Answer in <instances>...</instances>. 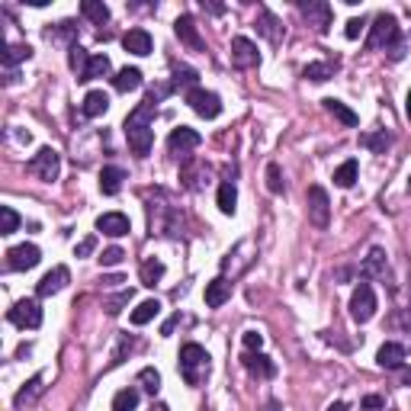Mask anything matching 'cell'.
I'll list each match as a JSON object with an SVG mask.
<instances>
[{
  "instance_id": "cell-1",
  "label": "cell",
  "mask_w": 411,
  "mask_h": 411,
  "mask_svg": "<svg viewBox=\"0 0 411 411\" xmlns=\"http://www.w3.org/2000/svg\"><path fill=\"white\" fill-rule=\"evenodd\" d=\"M154 116H158V100L148 94L142 103H138V106H135L132 113H129V119H126L129 148H132L138 158H148L151 145H154V129H151Z\"/></svg>"
},
{
  "instance_id": "cell-2",
  "label": "cell",
  "mask_w": 411,
  "mask_h": 411,
  "mask_svg": "<svg viewBox=\"0 0 411 411\" xmlns=\"http://www.w3.org/2000/svg\"><path fill=\"white\" fill-rule=\"evenodd\" d=\"M180 376L187 386H203V380L209 376V354L199 344H183L180 347Z\"/></svg>"
},
{
  "instance_id": "cell-3",
  "label": "cell",
  "mask_w": 411,
  "mask_h": 411,
  "mask_svg": "<svg viewBox=\"0 0 411 411\" xmlns=\"http://www.w3.org/2000/svg\"><path fill=\"white\" fill-rule=\"evenodd\" d=\"M398 42H402V32H398L396 16H392V13H380L376 20H373V26H370V39H366V48H370V52H380V48L392 52Z\"/></svg>"
},
{
  "instance_id": "cell-4",
  "label": "cell",
  "mask_w": 411,
  "mask_h": 411,
  "mask_svg": "<svg viewBox=\"0 0 411 411\" xmlns=\"http://www.w3.org/2000/svg\"><path fill=\"white\" fill-rule=\"evenodd\" d=\"M148 225H151V235L177 238L180 235V225H183V215H180V209H174V206H167V203H161V206L151 203L148 206Z\"/></svg>"
},
{
  "instance_id": "cell-5",
  "label": "cell",
  "mask_w": 411,
  "mask_h": 411,
  "mask_svg": "<svg viewBox=\"0 0 411 411\" xmlns=\"http://www.w3.org/2000/svg\"><path fill=\"white\" fill-rule=\"evenodd\" d=\"M254 257H257V251H254V241H251V238L238 241V245L231 247L229 254H225V261H222V277L229 280V273H231V280L241 277V273H245V270L251 267Z\"/></svg>"
},
{
  "instance_id": "cell-6",
  "label": "cell",
  "mask_w": 411,
  "mask_h": 411,
  "mask_svg": "<svg viewBox=\"0 0 411 411\" xmlns=\"http://www.w3.org/2000/svg\"><path fill=\"white\" fill-rule=\"evenodd\" d=\"M58 171H62V154H58L55 148H39L36 154H32V161H29V174H36L39 180H45V183H52V180H58Z\"/></svg>"
},
{
  "instance_id": "cell-7",
  "label": "cell",
  "mask_w": 411,
  "mask_h": 411,
  "mask_svg": "<svg viewBox=\"0 0 411 411\" xmlns=\"http://www.w3.org/2000/svg\"><path fill=\"white\" fill-rule=\"evenodd\" d=\"M373 315H376V293H373L370 283H360L354 289V296H350V318L366 324Z\"/></svg>"
},
{
  "instance_id": "cell-8",
  "label": "cell",
  "mask_w": 411,
  "mask_h": 411,
  "mask_svg": "<svg viewBox=\"0 0 411 411\" xmlns=\"http://www.w3.org/2000/svg\"><path fill=\"white\" fill-rule=\"evenodd\" d=\"M308 222L315 229H328L331 222V199L324 187H308Z\"/></svg>"
},
{
  "instance_id": "cell-9",
  "label": "cell",
  "mask_w": 411,
  "mask_h": 411,
  "mask_svg": "<svg viewBox=\"0 0 411 411\" xmlns=\"http://www.w3.org/2000/svg\"><path fill=\"white\" fill-rule=\"evenodd\" d=\"M7 318L16 324V328H23V331H26V328H29V331H36V328L42 324V308H39V302H36V299H20L7 312Z\"/></svg>"
},
{
  "instance_id": "cell-10",
  "label": "cell",
  "mask_w": 411,
  "mask_h": 411,
  "mask_svg": "<svg viewBox=\"0 0 411 411\" xmlns=\"http://www.w3.org/2000/svg\"><path fill=\"white\" fill-rule=\"evenodd\" d=\"M299 10L305 16V23L315 32H328L331 29V7L324 0H299Z\"/></svg>"
},
{
  "instance_id": "cell-11",
  "label": "cell",
  "mask_w": 411,
  "mask_h": 411,
  "mask_svg": "<svg viewBox=\"0 0 411 411\" xmlns=\"http://www.w3.org/2000/svg\"><path fill=\"white\" fill-rule=\"evenodd\" d=\"M187 103H190V110L196 113V116H203V119H215L222 113L219 94H212V90H203V87L190 90V94H187Z\"/></svg>"
},
{
  "instance_id": "cell-12",
  "label": "cell",
  "mask_w": 411,
  "mask_h": 411,
  "mask_svg": "<svg viewBox=\"0 0 411 411\" xmlns=\"http://www.w3.org/2000/svg\"><path fill=\"white\" fill-rule=\"evenodd\" d=\"M257 62H261L257 45H254L247 36H235V39H231V64L241 68V71H247V68H254Z\"/></svg>"
},
{
  "instance_id": "cell-13",
  "label": "cell",
  "mask_w": 411,
  "mask_h": 411,
  "mask_svg": "<svg viewBox=\"0 0 411 411\" xmlns=\"http://www.w3.org/2000/svg\"><path fill=\"white\" fill-rule=\"evenodd\" d=\"M199 142H203V138H199L196 129L180 126V129H174V132H171L167 148H171V154H177V158H180V154H190L193 148H199Z\"/></svg>"
},
{
  "instance_id": "cell-14",
  "label": "cell",
  "mask_w": 411,
  "mask_h": 411,
  "mask_svg": "<svg viewBox=\"0 0 411 411\" xmlns=\"http://www.w3.org/2000/svg\"><path fill=\"white\" fill-rule=\"evenodd\" d=\"M68 280H71V273H68V267L64 264H58V267H52L45 273V277L36 283V293L42 296V299H48V296H55V293H62L64 286H68Z\"/></svg>"
},
{
  "instance_id": "cell-15",
  "label": "cell",
  "mask_w": 411,
  "mask_h": 411,
  "mask_svg": "<svg viewBox=\"0 0 411 411\" xmlns=\"http://www.w3.org/2000/svg\"><path fill=\"white\" fill-rule=\"evenodd\" d=\"M42 261V251L36 245H16L7 251V267L10 270H32Z\"/></svg>"
},
{
  "instance_id": "cell-16",
  "label": "cell",
  "mask_w": 411,
  "mask_h": 411,
  "mask_svg": "<svg viewBox=\"0 0 411 411\" xmlns=\"http://www.w3.org/2000/svg\"><path fill=\"white\" fill-rule=\"evenodd\" d=\"M174 32H177V39H180L183 45H187V48H193V52H203V48H206L203 36H199V29H196V20H193L190 13L177 16V23H174Z\"/></svg>"
},
{
  "instance_id": "cell-17",
  "label": "cell",
  "mask_w": 411,
  "mask_h": 411,
  "mask_svg": "<svg viewBox=\"0 0 411 411\" xmlns=\"http://www.w3.org/2000/svg\"><path fill=\"white\" fill-rule=\"evenodd\" d=\"M96 231H103V235H110V238H122L132 231V225H129V215H122V212H103L96 219Z\"/></svg>"
},
{
  "instance_id": "cell-18",
  "label": "cell",
  "mask_w": 411,
  "mask_h": 411,
  "mask_svg": "<svg viewBox=\"0 0 411 411\" xmlns=\"http://www.w3.org/2000/svg\"><path fill=\"white\" fill-rule=\"evenodd\" d=\"M245 366H247V373H251V376H257V380H273V376H277V363H273L267 354H261V350H257V354H251V350H247V354H245Z\"/></svg>"
},
{
  "instance_id": "cell-19",
  "label": "cell",
  "mask_w": 411,
  "mask_h": 411,
  "mask_svg": "<svg viewBox=\"0 0 411 411\" xmlns=\"http://www.w3.org/2000/svg\"><path fill=\"white\" fill-rule=\"evenodd\" d=\"M42 382H45V373H39V376H32V380L26 382V386H23V389H20V392L13 396V405H16V408L23 411V408H29V405H36V402H39V396L45 392V386H42Z\"/></svg>"
},
{
  "instance_id": "cell-20",
  "label": "cell",
  "mask_w": 411,
  "mask_h": 411,
  "mask_svg": "<svg viewBox=\"0 0 411 411\" xmlns=\"http://www.w3.org/2000/svg\"><path fill=\"white\" fill-rule=\"evenodd\" d=\"M376 363H380L382 370H402L405 366V347L396 344V340H386V344L376 350Z\"/></svg>"
},
{
  "instance_id": "cell-21",
  "label": "cell",
  "mask_w": 411,
  "mask_h": 411,
  "mask_svg": "<svg viewBox=\"0 0 411 411\" xmlns=\"http://www.w3.org/2000/svg\"><path fill=\"white\" fill-rule=\"evenodd\" d=\"M257 29H261V36L264 39H270L273 45H280V42L286 39V26L280 23L270 10H261V13H257Z\"/></svg>"
},
{
  "instance_id": "cell-22",
  "label": "cell",
  "mask_w": 411,
  "mask_h": 411,
  "mask_svg": "<svg viewBox=\"0 0 411 411\" xmlns=\"http://www.w3.org/2000/svg\"><path fill=\"white\" fill-rule=\"evenodd\" d=\"M231 299V280L225 277H215L212 283H206V305L209 308H219Z\"/></svg>"
},
{
  "instance_id": "cell-23",
  "label": "cell",
  "mask_w": 411,
  "mask_h": 411,
  "mask_svg": "<svg viewBox=\"0 0 411 411\" xmlns=\"http://www.w3.org/2000/svg\"><path fill=\"white\" fill-rule=\"evenodd\" d=\"M151 36L148 29H129L126 36H122V48L126 52H132V55H151Z\"/></svg>"
},
{
  "instance_id": "cell-24",
  "label": "cell",
  "mask_w": 411,
  "mask_h": 411,
  "mask_svg": "<svg viewBox=\"0 0 411 411\" xmlns=\"http://www.w3.org/2000/svg\"><path fill=\"white\" fill-rule=\"evenodd\" d=\"M324 110L331 113L334 119H338V122H344V126L347 129H354V126H360V116H356L354 110H350L347 103H340V100H334V96H324Z\"/></svg>"
},
{
  "instance_id": "cell-25",
  "label": "cell",
  "mask_w": 411,
  "mask_h": 411,
  "mask_svg": "<svg viewBox=\"0 0 411 411\" xmlns=\"http://www.w3.org/2000/svg\"><path fill=\"white\" fill-rule=\"evenodd\" d=\"M122 180H126V171L122 167H103L100 171V193L103 196H116L122 190Z\"/></svg>"
},
{
  "instance_id": "cell-26",
  "label": "cell",
  "mask_w": 411,
  "mask_h": 411,
  "mask_svg": "<svg viewBox=\"0 0 411 411\" xmlns=\"http://www.w3.org/2000/svg\"><path fill=\"white\" fill-rule=\"evenodd\" d=\"M360 273H363V280L382 277V273H386V251H382V247H373V251L366 254V261H363V267H360Z\"/></svg>"
},
{
  "instance_id": "cell-27",
  "label": "cell",
  "mask_w": 411,
  "mask_h": 411,
  "mask_svg": "<svg viewBox=\"0 0 411 411\" xmlns=\"http://www.w3.org/2000/svg\"><path fill=\"white\" fill-rule=\"evenodd\" d=\"M113 87H116L119 94L138 90L142 87V71H138V68H122V71H116V78H113Z\"/></svg>"
},
{
  "instance_id": "cell-28",
  "label": "cell",
  "mask_w": 411,
  "mask_h": 411,
  "mask_svg": "<svg viewBox=\"0 0 411 411\" xmlns=\"http://www.w3.org/2000/svg\"><path fill=\"white\" fill-rule=\"evenodd\" d=\"M84 116H90V119H96V116H103V113L110 110V96L103 94V90H90L87 96H84Z\"/></svg>"
},
{
  "instance_id": "cell-29",
  "label": "cell",
  "mask_w": 411,
  "mask_h": 411,
  "mask_svg": "<svg viewBox=\"0 0 411 411\" xmlns=\"http://www.w3.org/2000/svg\"><path fill=\"white\" fill-rule=\"evenodd\" d=\"M360 145L370 148L373 154H386V148L392 145V135H389L386 129H380V132H363L360 135Z\"/></svg>"
},
{
  "instance_id": "cell-30",
  "label": "cell",
  "mask_w": 411,
  "mask_h": 411,
  "mask_svg": "<svg viewBox=\"0 0 411 411\" xmlns=\"http://www.w3.org/2000/svg\"><path fill=\"white\" fill-rule=\"evenodd\" d=\"M215 206H219L222 215H235V209H238V190H235V183H222V187H219V196H215Z\"/></svg>"
},
{
  "instance_id": "cell-31",
  "label": "cell",
  "mask_w": 411,
  "mask_h": 411,
  "mask_svg": "<svg viewBox=\"0 0 411 411\" xmlns=\"http://www.w3.org/2000/svg\"><path fill=\"white\" fill-rule=\"evenodd\" d=\"M29 58H32V48L23 45V42H16V45H7V48H3L0 62H3V68H7V71H13V64L29 62Z\"/></svg>"
},
{
  "instance_id": "cell-32",
  "label": "cell",
  "mask_w": 411,
  "mask_h": 411,
  "mask_svg": "<svg viewBox=\"0 0 411 411\" xmlns=\"http://www.w3.org/2000/svg\"><path fill=\"white\" fill-rule=\"evenodd\" d=\"M90 58H94V55H87V48H80L78 42H74L71 48H68V64H71V71L78 74V80H84V74H87V64H90Z\"/></svg>"
},
{
  "instance_id": "cell-33",
  "label": "cell",
  "mask_w": 411,
  "mask_h": 411,
  "mask_svg": "<svg viewBox=\"0 0 411 411\" xmlns=\"http://www.w3.org/2000/svg\"><path fill=\"white\" fill-rule=\"evenodd\" d=\"M334 71H338V64H331V62H312V64H305L302 78L315 80V84H324L328 78H334Z\"/></svg>"
},
{
  "instance_id": "cell-34",
  "label": "cell",
  "mask_w": 411,
  "mask_h": 411,
  "mask_svg": "<svg viewBox=\"0 0 411 411\" xmlns=\"http://www.w3.org/2000/svg\"><path fill=\"white\" fill-rule=\"evenodd\" d=\"M196 80H199V74L193 71V68H183V64H177L174 68V80H171V90H196Z\"/></svg>"
},
{
  "instance_id": "cell-35",
  "label": "cell",
  "mask_w": 411,
  "mask_h": 411,
  "mask_svg": "<svg viewBox=\"0 0 411 411\" xmlns=\"http://www.w3.org/2000/svg\"><path fill=\"white\" fill-rule=\"evenodd\" d=\"M158 312H161V302L158 299H145V302H138V305L132 308V324H148L151 318H158Z\"/></svg>"
},
{
  "instance_id": "cell-36",
  "label": "cell",
  "mask_w": 411,
  "mask_h": 411,
  "mask_svg": "<svg viewBox=\"0 0 411 411\" xmlns=\"http://www.w3.org/2000/svg\"><path fill=\"white\" fill-rule=\"evenodd\" d=\"M80 13L87 16L90 23H96V26H103L106 20H110V7H106V3H100V0H84V3H80Z\"/></svg>"
},
{
  "instance_id": "cell-37",
  "label": "cell",
  "mask_w": 411,
  "mask_h": 411,
  "mask_svg": "<svg viewBox=\"0 0 411 411\" xmlns=\"http://www.w3.org/2000/svg\"><path fill=\"white\" fill-rule=\"evenodd\" d=\"M356 174H360V167H356V161H344V164L334 171V183H338L340 190H350L356 183Z\"/></svg>"
},
{
  "instance_id": "cell-38",
  "label": "cell",
  "mask_w": 411,
  "mask_h": 411,
  "mask_svg": "<svg viewBox=\"0 0 411 411\" xmlns=\"http://www.w3.org/2000/svg\"><path fill=\"white\" fill-rule=\"evenodd\" d=\"M161 277H164V264L161 261H145L142 264V286L154 289V286L161 283Z\"/></svg>"
},
{
  "instance_id": "cell-39",
  "label": "cell",
  "mask_w": 411,
  "mask_h": 411,
  "mask_svg": "<svg viewBox=\"0 0 411 411\" xmlns=\"http://www.w3.org/2000/svg\"><path fill=\"white\" fill-rule=\"evenodd\" d=\"M138 408V389H122V392H116V398H113V411H135Z\"/></svg>"
},
{
  "instance_id": "cell-40",
  "label": "cell",
  "mask_w": 411,
  "mask_h": 411,
  "mask_svg": "<svg viewBox=\"0 0 411 411\" xmlns=\"http://www.w3.org/2000/svg\"><path fill=\"white\" fill-rule=\"evenodd\" d=\"M138 386H142L148 396H158L161 392V373L154 370V366H145V370L138 373Z\"/></svg>"
},
{
  "instance_id": "cell-41",
  "label": "cell",
  "mask_w": 411,
  "mask_h": 411,
  "mask_svg": "<svg viewBox=\"0 0 411 411\" xmlns=\"http://www.w3.org/2000/svg\"><path fill=\"white\" fill-rule=\"evenodd\" d=\"M113 71V64L106 55H94L87 64V74H84V80H96V78H106V74Z\"/></svg>"
},
{
  "instance_id": "cell-42",
  "label": "cell",
  "mask_w": 411,
  "mask_h": 411,
  "mask_svg": "<svg viewBox=\"0 0 411 411\" xmlns=\"http://www.w3.org/2000/svg\"><path fill=\"white\" fill-rule=\"evenodd\" d=\"M20 229V215L13 206H0V235H13Z\"/></svg>"
},
{
  "instance_id": "cell-43",
  "label": "cell",
  "mask_w": 411,
  "mask_h": 411,
  "mask_svg": "<svg viewBox=\"0 0 411 411\" xmlns=\"http://www.w3.org/2000/svg\"><path fill=\"white\" fill-rule=\"evenodd\" d=\"M267 190L283 193V171H280V164H267Z\"/></svg>"
},
{
  "instance_id": "cell-44",
  "label": "cell",
  "mask_w": 411,
  "mask_h": 411,
  "mask_svg": "<svg viewBox=\"0 0 411 411\" xmlns=\"http://www.w3.org/2000/svg\"><path fill=\"white\" fill-rule=\"evenodd\" d=\"M122 261H126V251H122V247H106V251L100 254V264H103V267H119Z\"/></svg>"
},
{
  "instance_id": "cell-45",
  "label": "cell",
  "mask_w": 411,
  "mask_h": 411,
  "mask_svg": "<svg viewBox=\"0 0 411 411\" xmlns=\"http://www.w3.org/2000/svg\"><path fill=\"white\" fill-rule=\"evenodd\" d=\"M132 347H135V338H132V334H122V338H119L116 354H113V363H122V360H126V354H129Z\"/></svg>"
},
{
  "instance_id": "cell-46",
  "label": "cell",
  "mask_w": 411,
  "mask_h": 411,
  "mask_svg": "<svg viewBox=\"0 0 411 411\" xmlns=\"http://www.w3.org/2000/svg\"><path fill=\"white\" fill-rule=\"evenodd\" d=\"M129 302H132V289H122V293H119L113 302H106V312H110V315H119V312H122V305H129Z\"/></svg>"
},
{
  "instance_id": "cell-47",
  "label": "cell",
  "mask_w": 411,
  "mask_h": 411,
  "mask_svg": "<svg viewBox=\"0 0 411 411\" xmlns=\"http://www.w3.org/2000/svg\"><path fill=\"white\" fill-rule=\"evenodd\" d=\"M94 247H96V235H87L78 247H74V257H90V254H94Z\"/></svg>"
},
{
  "instance_id": "cell-48",
  "label": "cell",
  "mask_w": 411,
  "mask_h": 411,
  "mask_svg": "<svg viewBox=\"0 0 411 411\" xmlns=\"http://www.w3.org/2000/svg\"><path fill=\"white\" fill-rule=\"evenodd\" d=\"M241 340H245V347L251 350V354L264 347V334H257V331H245V338H241Z\"/></svg>"
},
{
  "instance_id": "cell-49",
  "label": "cell",
  "mask_w": 411,
  "mask_h": 411,
  "mask_svg": "<svg viewBox=\"0 0 411 411\" xmlns=\"http://www.w3.org/2000/svg\"><path fill=\"white\" fill-rule=\"evenodd\" d=\"M363 20H356V16H354V20H347V26H344V36H347V39H356V36H360V32H363Z\"/></svg>"
},
{
  "instance_id": "cell-50",
  "label": "cell",
  "mask_w": 411,
  "mask_h": 411,
  "mask_svg": "<svg viewBox=\"0 0 411 411\" xmlns=\"http://www.w3.org/2000/svg\"><path fill=\"white\" fill-rule=\"evenodd\" d=\"M382 405H386V398H382V396H366V398H363V408H366V411L382 408Z\"/></svg>"
},
{
  "instance_id": "cell-51",
  "label": "cell",
  "mask_w": 411,
  "mask_h": 411,
  "mask_svg": "<svg viewBox=\"0 0 411 411\" xmlns=\"http://www.w3.org/2000/svg\"><path fill=\"white\" fill-rule=\"evenodd\" d=\"M100 283H103V289H116V286H119V283H126V280H122V277H103Z\"/></svg>"
},
{
  "instance_id": "cell-52",
  "label": "cell",
  "mask_w": 411,
  "mask_h": 411,
  "mask_svg": "<svg viewBox=\"0 0 411 411\" xmlns=\"http://www.w3.org/2000/svg\"><path fill=\"white\" fill-rule=\"evenodd\" d=\"M177 324H180V315H174V318H171V322H164V328H161V334H164V338H167V334L174 331Z\"/></svg>"
},
{
  "instance_id": "cell-53",
  "label": "cell",
  "mask_w": 411,
  "mask_h": 411,
  "mask_svg": "<svg viewBox=\"0 0 411 411\" xmlns=\"http://www.w3.org/2000/svg\"><path fill=\"white\" fill-rule=\"evenodd\" d=\"M261 411H283V408H280V402H277V398H270V402L267 405H264V408Z\"/></svg>"
},
{
  "instance_id": "cell-54",
  "label": "cell",
  "mask_w": 411,
  "mask_h": 411,
  "mask_svg": "<svg viewBox=\"0 0 411 411\" xmlns=\"http://www.w3.org/2000/svg\"><path fill=\"white\" fill-rule=\"evenodd\" d=\"M402 382H405V386H411V370H408V366H402Z\"/></svg>"
},
{
  "instance_id": "cell-55",
  "label": "cell",
  "mask_w": 411,
  "mask_h": 411,
  "mask_svg": "<svg viewBox=\"0 0 411 411\" xmlns=\"http://www.w3.org/2000/svg\"><path fill=\"white\" fill-rule=\"evenodd\" d=\"M328 411H347V405H344V402H334V405H331V408H328Z\"/></svg>"
},
{
  "instance_id": "cell-56",
  "label": "cell",
  "mask_w": 411,
  "mask_h": 411,
  "mask_svg": "<svg viewBox=\"0 0 411 411\" xmlns=\"http://www.w3.org/2000/svg\"><path fill=\"white\" fill-rule=\"evenodd\" d=\"M151 411H171V408H167L164 402H154V405H151Z\"/></svg>"
},
{
  "instance_id": "cell-57",
  "label": "cell",
  "mask_w": 411,
  "mask_h": 411,
  "mask_svg": "<svg viewBox=\"0 0 411 411\" xmlns=\"http://www.w3.org/2000/svg\"><path fill=\"white\" fill-rule=\"evenodd\" d=\"M405 113H408V119H411V94H408V103H405Z\"/></svg>"
},
{
  "instance_id": "cell-58",
  "label": "cell",
  "mask_w": 411,
  "mask_h": 411,
  "mask_svg": "<svg viewBox=\"0 0 411 411\" xmlns=\"http://www.w3.org/2000/svg\"><path fill=\"white\" fill-rule=\"evenodd\" d=\"M408 190H411V180H408Z\"/></svg>"
}]
</instances>
